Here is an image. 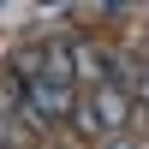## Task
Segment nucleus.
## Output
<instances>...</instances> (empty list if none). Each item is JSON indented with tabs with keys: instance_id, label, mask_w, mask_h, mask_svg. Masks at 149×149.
<instances>
[{
	"instance_id": "nucleus-1",
	"label": "nucleus",
	"mask_w": 149,
	"mask_h": 149,
	"mask_svg": "<svg viewBox=\"0 0 149 149\" xmlns=\"http://www.w3.org/2000/svg\"><path fill=\"white\" fill-rule=\"evenodd\" d=\"M72 107H78V78H60V72H36L30 78V102H24V119L36 131L48 125H66Z\"/></svg>"
},
{
	"instance_id": "nucleus-2",
	"label": "nucleus",
	"mask_w": 149,
	"mask_h": 149,
	"mask_svg": "<svg viewBox=\"0 0 149 149\" xmlns=\"http://www.w3.org/2000/svg\"><path fill=\"white\" fill-rule=\"evenodd\" d=\"M90 113H95V125H102V137H125V125L137 119V90L131 84H119V78H102V84H90Z\"/></svg>"
},
{
	"instance_id": "nucleus-3",
	"label": "nucleus",
	"mask_w": 149,
	"mask_h": 149,
	"mask_svg": "<svg viewBox=\"0 0 149 149\" xmlns=\"http://www.w3.org/2000/svg\"><path fill=\"white\" fill-rule=\"evenodd\" d=\"M72 78H90V84H102V78H107V60H102V48H72Z\"/></svg>"
},
{
	"instance_id": "nucleus-4",
	"label": "nucleus",
	"mask_w": 149,
	"mask_h": 149,
	"mask_svg": "<svg viewBox=\"0 0 149 149\" xmlns=\"http://www.w3.org/2000/svg\"><path fill=\"white\" fill-rule=\"evenodd\" d=\"M107 78H119V84H131V90H137L143 60H137V54H113V60H107Z\"/></svg>"
}]
</instances>
